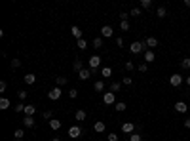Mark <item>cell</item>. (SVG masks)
<instances>
[{
  "label": "cell",
  "mask_w": 190,
  "mask_h": 141,
  "mask_svg": "<svg viewBox=\"0 0 190 141\" xmlns=\"http://www.w3.org/2000/svg\"><path fill=\"white\" fill-rule=\"evenodd\" d=\"M0 109H2V111L10 109V99H6V97H2V99H0Z\"/></svg>",
  "instance_id": "cell-21"
},
{
  "label": "cell",
  "mask_w": 190,
  "mask_h": 141,
  "mask_svg": "<svg viewBox=\"0 0 190 141\" xmlns=\"http://www.w3.org/2000/svg\"><path fill=\"white\" fill-rule=\"evenodd\" d=\"M61 94H63V92H61V88H59V86H55L53 90H50V92H48V97H50L51 101H57V99L61 97Z\"/></svg>",
  "instance_id": "cell-3"
},
{
  "label": "cell",
  "mask_w": 190,
  "mask_h": 141,
  "mask_svg": "<svg viewBox=\"0 0 190 141\" xmlns=\"http://www.w3.org/2000/svg\"><path fill=\"white\" fill-rule=\"evenodd\" d=\"M137 69H139L141 72H147V69H148V65H147V63H141V65L137 67Z\"/></svg>",
  "instance_id": "cell-42"
},
{
  "label": "cell",
  "mask_w": 190,
  "mask_h": 141,
  "mask_svg": "<svg viewBox=\"0 0 190 141\" xmlns=\"http://www.w3.org/2000/svg\"><path fill=\"white\" fill-rule=\"evenodd\" d=\"M114 107H116V111H118V112H122V111H126V107H127V105H126L124 101H118Z\"/></svg>",
  "instance_id": "cell-26"
},
{
  "label": "cell",
  "mask_w": 190,
  "mask_h": 141,
  "mask_svg": "<svg viewBox=\"0 0 190 141\" xmlns=\"http://www.w3.org/2000/svg\"><path fill=\"white\" fill-rule=\"evenodd\" d=\"M14 137H15V141H21L23 137H25V130H15Z\"/></svg>",
  "instance_id": "cell-22"
},
{
  "label": "cell",
  "mask_w": 190,
  "mask_h": 141,
  "mask_svg": "<svg viewBox=\"0 0 190 141\" xmlns=\"http://www.w3.org/2000/svg\"><path fill=\"white\" fill-rule=\"evenodd\" d=\"M127 17H129L127 11H120V19H122V21H127Z\"/></svg>",
  "instance_id": "cell-41"
},
{
  "label": "cell",
  "mask_w": 190,
  "mask_h": 141,
  "mask_svg": "<svg viewBox=\"0 0 190 141\" xmlns=\"http://www.w3.org/2000/svg\"><path fill=\"white\" fill-rule=\"evenodd\" d=\"M34 112H36V107L25 105V116H34Z\"/></svg>",
  "instance_id": "cell-19"
},
{
  "label": "cell",
  "mask_w": 190,
  "mask_h": 141,
  "mask_svg": "<svg viewBox=\"0 0 190 141\" xmlns=\"http://www.w3.org/2000/svg\"><path fill=\"white\" fill-rule=\"evenodd\" d=\"M129 141H143V135H139V134H131V135H129Z\"/></svg>",
  "instance_id": "cell-34"
},
{
  "label": "cell",
  "mask_w": 190,
  "mask_h": 141,
  "mask_svg": "<svg viewBox=\"0 0 190 141\" xmlns=\"http://www.w3.org/2000/svg\"><path fill=\"white\" fill-rule=\"evenodd\" d=\"M105 128H107V126H105V122H95V124H93V130L97 132V134H103Z\"/></svg>",
  "instance_id": "cell-18"
},
{
  "label": "cell",
  "mask_w": 190,
  "mask_h": 141,
  "mask_svg": "<svg viewBox=\"0 0 190 141\" xmlns=\"http://www.w3.org/2000/svg\"><path fill=\"white\" fill-rule=\"evenodd\" d=\"M181 67H183V69H186V71H188V69H190V57H184L183 61H181Z\"/></svg>",
  "instance_id": "cell-28"
},
{
  "label": "cell",
  "mask_w": 190,
  "mask_h": 141,
  "mask_svg": "<svg viewBox=\"0 0 190 141\" xmlns=\"http://www.w3.org/2000/svg\"><path fill=\"white\" fill-rule=\"evenodd\" d=\"M103 103H107V105L116 103V95L112 94V92H105V94H103Z\"/></svg>",
  "instance_id": "cell-6"
},
{
  "label": "cell",
  "mask_w": 190,
  "mask_h": 141,
  "mask_svg": "<svg viewBox=\"0 0 190 141\" xmlns=\"http://www.w3.org/2000/svg\"><path fill=\"white\" fill-rule=\"evenodd\" d=\"M72 36H74V38L76 40H80V38H82V31H80V27H76V25H72Z\"/></svg>",
  "instance_id": "cell-15"
},
{
  "label": "cell",
  "mask_w": 190,
  "mask_h": 141,
  "mask_svg": "<svg viewBox=\"0 0 190 141\" xmlns=\"http://www.w3.org/2000/svg\"><path fill=\"white\" fill-rule=\"evenodd\" d=\"M101 34H103L105 38H110V36L114 34V29H112L110 25H103L101 27Z\"/></svg>",
  "instance_id": "cell-8"
},
{
  "label": "cell",
  "mask_w": 190,
  "mask_h": 141,
  "mask_svg": "<svg viewBox=\"0 0 190 141\" xmlns=\"http://www.w3.org/2000/svg\"><path fill=\"white\" fill-rule=\"evenodd\" d=\"M110 92H112V94L120 92V82H112V84H110Z\"/></svg>",
  "instance_id": "cell-31"
},
{
  "label": "cell",
  "mask_w": 190,
  "mask_h": 141,
  "mask_svg": "<svg viewBox=\"0 0 190 141\" xmlns=\"http://www.w3.org/2000/svg\"><path fill=\"white\" fill-rule=\"evenodd\" d=\"M154 59H156V55H154V52H152V50L144 52V61H147V63H152Z\"/></svg>",
  "instance_id": "cell-12"
},
{
  "label": "cell",
  "mask_w": 190,
  "mask_h": 141,
  "mask_svg": "<svg viewBox=\"0 0 190 141\" xmlns=\"http://www.w3.org/2000/svg\"><path fill=\"white\" fill-rule=\"evenodd\" d=\"M74 118L78 120V122H84V120L88 118V115H86V111H82V109H80V111H76V115H74Z\"/></svg>",
  "instance_id": "cell-13"
},
{
  "label": "cell",
  "mask_w": 190,
  "mask_h": 141,
  "mask_svg": "<svg viewBox=\"0 0 190 141\" xmlns=\"http://www.w3.org/2000/svg\"><path fill=\"white\" fill-rule=\"evenodd\" d=\"M184 6H186V8H190V0H184Z\"/></svg>",
  "instance_id": "cell-49"
},
{
  "label": "cell",
  "mask_w": 190,
  "mask_h": 141,
  "mask_svg": "<svg viewBox=\"0 0 190 141\" xmlns=\"http://www.w3.org/2000/svg\"><path fill=\"white\" fill-rule=\"evenodd\" d=\"M158 46V38H154V36H148L147 40H144V48L147 50H152V48Z\"/></svg>",
  "instance_id": "cell-7"
},
{
  "label": "cell",
  "mask_w": 190,
  "mask_h": 141,
  "mask_svg": "<svg viewBox=\"0 0 190 141\" xmlns=\"http://www.w3.org/2000/svg\"><path fill=\"white\" fill-rule=\"evenodd\" d=\"M120 29H122V31H129V23L127 21H122V23H120Z\"/></svg>",
  "instance_id": "cell-39"
},
{
  "label": "cell",
  "mask_w": 190,
  "mask_h": 141,
  "mask_svg": "<svg viewBox=\"0 0 190 141\" xmlns=\"http://www.w3.org/2000/svg\"><path fill=\"white\" fill-rule=\"evenodd\" d=\"M50 128L51 130H59V128H61V122H59L57 118H51L50 120Z\"/></svg>",
  "instance_id": "cell-20"
},
{
  "label": "cell",
  "mask_w": 190,
  "mask_h": 141,
  "mask_svg": "<svg viewBox=\"0 0 190 141\" xmlns=\"http://www.w3.org/2000/svg\"><path fill=\"white\" fill-rule=\"evenodd\" d=\"M76 46H78L80 50H86V48H88V42H86V40H84V38H80L78 42H76Z\"/></svg>",
  "instance_id": "cell-29"
},
{
  "label": "cell",
  "mask_w": 190,
  "mask_h": 141,
  "mask_svg": "<svg viewBox=\"0 0 190 141\" xmlns=\"http://www.w3.org/2000/svg\"><path fill=\"white\" fill-rule=\"evenodd\" d=\"M107 141H118V135H116V134H108L107 135Z\"/></svg>",
  "instance_id": "cell-40"
},
{
  "label": "cell",
  "mask_w": 190,
  "mask_h": 141,
  "mask_svg": "<svg viewBox=\"0 0 190 141\" xmlns=\"http://www.w3.org/2000/svg\"><path fill=\"white\" fill-rule=\"evenodd\" d=\"M129 15H133V17H139V15H141V8H133V10L129 11Z\"/></svg>",
  "instance_id": "cell-35"
},
{
  "label": "cell",
  "mask_w": 190,
  "mask_h": 141,
  "mask_svg": "<svg viewBox=\"0 0 190 141\" xmlns=\"http://www.w3.org/2000/svg\"><path fill=\"white\" fill-rule=\"evenodd\" d=\"M116 46L122 48V46H124V38H120V36H118V38H116Z\"/></svg>",
  "instance_id": "cell-44"
},
{
  "label": "cell",
  "mask_w": 190,
  "mask_h": 141,
  "mask_svg": "<svg viewBox=\"0 0 190 141\" xmlns=\"http://www.w3.org/2000/svg\"><path fill=\"white\" fill-rule=\"evenodd\" d=\"M143 50H144V42H131V46H129V52H131L133 55L141 54Z\"/></svg>",
  "instance_id": "cell-2"
},
{
  "label": "cell",
  "mask_w": 190,
  "mask_h": 141,
  "mask_svg": "<svg viewBox=\"0 0 190 141\" xmlns=\"http://www.w3.org/2000/svg\"><path fill=\"white\" fill-rule=\"evenodd\" d=\"M101 74H103V78H108V76L112 74V69H110V67H105V69L101 71Z\"/></svg>",
  "instance_id": "cell-25"
},
{
  "label": "cell",
  "mask_w": 190,
  "mask_h": 141,
  "mask_svg": "<svg viewBox=\"0 0 190 141\" xmlns=\"http://www.w3.org/2000/svg\"><path fill=\"white\" fill-rule=\"evenodd\" d=\"M126 71H133V63L131 61H126Z\"/></svg>",
  "instance_id": "cell-46"
},
{
  "label": "cell",
  "mask_w": 190,
  "mask_h": 141,
  "mask_svg": "<svg viewBox=\"0 0 190 141\" xmlns=\"http://www.w3.org/2000/svg\"><path fill=\"white\" fill-rule=\"evenodd\" d=\"M42 118H46V120H51V111H44V112H42Z\"/></svg>",
  "instance_id": "cell-38"
},
{
  "label": "cell",
  "mask_w": 190,
  "mask_h": 141,
  "mask_svg": "<svg viewBox=\"0 0 190 141\" xmlns=\"http://www.w3.org/2000/svg\"><path fill=\"white\" fill-rule=\"evenodd\" d=\"M186 84H188V86H190V76H188V78H186Z\"/></svg>",
  "instance_id": "cell-50"
},
{
  "label": "cell",
  "mask_w": 190,
  "mask_h": 141,
  "mask_svg": "<svg viewBox=\"0 0 190 141\" xmlns=\"http://www.w3.org/2000/svg\"><path fill=\"white\" fill-rule=\"evenodd\" d=\"M150 6H152V0H141V8L143 10H148Z\"/></svg>",
  "instance_id": "cell-27"
},
{
  "label": "cell",
  "mask_w": 190,
  "mask_h": 141,
  "mask_svg": "<svg viewBox=\"0 0 190 141\" xmlns=\"http://www.w3.org/2000/svg\"><path fill=\"white\" fill-rule=\"evenodd\" d=\"M184 128H188V130H190V118L184 120Z\"/></svg>",
  "instance_id": "cell-48"
},
{
  "label": "cell",
  "mask_w": 190,
  "mask_h": 141,
  "mask_svg": "<svg viewBox=\"0 0 190 141\" xmlns=\"http://www.w3.org/2000/svg\"><path fill=\"white\" fill-rule=\"evenodd\" d=\"M91 74H93V72H91V69H82V71L78 72V78H80V80H88Z\"/></svg>",
  "instance_id": "cell-11"
},
{
  "label": "cell",
  "mask_w": 190,
  "mask_h": 141,
  "mask_svg": "<svg viewBox=\"0 0 190 141\" xmlns=\"http://www.w3.org/2000/svg\"><path fill=\"white\" fill-rule=\"evenodd\" d=\"M169 84H171L173 88H179L181 84H183V76L181 74H171L169 76Z\"/></svg>",
  "instance_id": "cell-5"
},
{
  "label": "cell",
  "mask_w": 190,
  "mask_h": 141,
  "mask_svg": "<svg viewBox=\"0 0 190 141\" xmlns=\"http://www.w3.org/2000/svg\"><path fill=\"white\" fill-rule=\"evenodd\" d=\"M76 95H78V90H76V88H70V90H68V97H70V99H74Z\"/></svg>",
  "instance_id": "cell-36"
},
{
  "label": "cell",
  "mask_w": 190,
  "mask_h": 141,
  "mask_svg": "<svg viewBox=\"0 0 190 141\" xmlns=\"http://www.w3.org/2000/svg\"><path fill=\"white\" fill-rule=\"evenodd\" d=\"M6 88H8V84L2 80V82H0V92H6Z\"/></svg>",
  "instance_id": "cell-47"
},
{
  "label": "cell",
  "mask_w": 190,
  "mask_h": 141,
  "mask_svg": "<svg viewBox=\"0 0 190 141\" xmlns=\"http://www.w3.org/2000/svg\"><path fill=\"white\" fill-rule=\"evenodd\" d=\"M156 15H158L160 19H164L165 15H167V10H165V8H158V10H156Z\"/></svg>",
  "instance_id": "cell-24"
},
{
  "label": "cell",
  "mask_w": 190,
  "mask_h": 141,
  "mask_svg": "<svg viewBox=\"0 0 190 141\" xmlns=\"http://www.w3.org/2000/svg\"><path fill=\"white\" fill-rule=\"evenodd\" d=\"M55 82H57L59 88L65 86V84H67V76H55Z\"/></svg>",
  "instance_id": "cell-23"
},
{
  "label": "cell",
  "mask_w": 190,
  "mask_h": 141,
  "mask_svg": "<svg viewBox=\"0 0 190 141\" xmlns=\"http://www.w3.org/2000/svg\"><path fill=\"white\" fill-rule=\"evenodd\" d=\"M72 67H74V71H76V72H80V71L84 69V67H82V61H80V59H76V61H74V65H72Z\"/></svg>",
  "instance_id": "cell-30"
},
{
  "label": "cell",
  "mask_w": 190,
  "mask_h": 141,
  "mask_svg": "<svg viewBox=\"0 0 190 141\" xmlns=\"http://www.w3.org/2000/svg\"><path fill=\"white\" fill-rule=\"evenodd\" d=\"M82 135V128L80 126H70L68 128V137L70 139H76V137H80Z\"/></svg>",
  "instance_id": "cell-4"
},
{
  "label": "cell",
  "mask_w": 190,
  "mask_h": 141,
  "mask_svg": "<svg viewBox=\"0 0 190 141\" xmlns=\"http://www.w3.org/2000/svg\"><path fill=\"white\" fill-rule=\"evenodd\" d=\"M17 97L21 99V101H25V99H27V92H23V90H21V92L17 94Z\"/></svg>",
  "instance_id": "cell-43"
},
{
  "label": "cell",
  "mask_w": 190,
  "mask_h": 141,
  "mask_svg": "<svg viewBox=\"0 0 190 141\" xmlns=\"http://www.w3.org/2000/svg\"><path fill=\"white\" fill-rule=\"evenodd\" d=\"M88 65H90L91 72H97V69H99V65H101V57L99 55H91V57L88 59Z\"/></svg>",
  "instance_id": "cell-1"
},
{
  "label": "cell",
  "mask_w": 190,
  "mask_h": 141,
  "mask_svg": "<svg viewBox=\"0 0 190 141\" xmlns=\"http://www.w3.org/2000/svg\"><path fill=\"white\" fill-rule=\"evenodd\" d=\"M23 124H25V128H32L34 126V118H32V116H25V118H23Z\"/></svg>",
  "instance_id": "cell-17"
},
{
  "label": "cell",
  "mask_w": 190,
  "mask_h": 141,
  "mask_svg": "<svg viewBox=\"0 0 190 141\" xmlns=\"http://www.w3.org/2000/svg\"><path fill=\"white\" fill-rule=\"evenodd\" d=\"M122 82H124V84H126V86H129V84H131V82H133V80H131V76H126V78H124V80H122Z\"/></svg>",
  "instance_id": "cell-45"
},
{
  "label": "cell",
  "mask_w": 190,
  "mask_h": 141,
  "mask_svg": "<svg viewBox=\"0 0 190 141\" xmlns=\"http://www.w3.org/2000/svg\"><path fill=\"white\" fill-rule=\"evenodd\" d=\"M93 90H95V92H101V94H103V92H105V82H103V80H97V82L93 84Z\"/></svg>",
  "instance_id": "cell-16"
},
{
  "label": "cell",
  "mask_w": 190,
  "mask_h": 141,
  "mask_svg": "<svg viewBox=\"0 0 190 141\" xmlns=\"http://www.w3.org/2000/svg\"><path fill=\"white\" fill-rule=\"evenodd\" d=\"M23 80H25V84H29V86H31V84H34V82H36V76L32 74V72H29V74L23 76Z\"/></svg>",
  "instance_id": "cell-14"
},
{
  "label": "cell",
  "mask_w": 190,
  "mask_h": 141,
  "mask_svg": "<svg viewBox=\"0 0 190 141\" xmlns=\"http://www.w3.org/2000/svg\"><path fill=\"white\" fill-rule=\"evenodd\" d=\"M21 67V61L19 59H11V69H19Z\"/></svg>",
  "instance_id": "cell-37"
},
{
  "label": "cell",
  "mask_w": 190,
  "mask_h": 141,
  "mask_svg": "<svg viewBox=\"0 0 190 141\" xmlns=\"http://www.w3.org/2000/svg\"><path fill=\"white\" fill-rule=\"evenodd\" d=\"M93 48H97V50H99V48H103V38H95L93 40Z\"/></svg>",
  "instance_id": "cell-32"
},
{
  "label": "cell",
  "mask_w": 190,
  "mask_h": 141,
  "mask_svg": "<svg viewBox=\"0 0 190 141\" xmlns=\"http://www.w3.org/2000/svg\"><path fill=\"white\" fill-rule=\"evenodd\" d=\"M133 130H135V124H133V122H124L122 124V132H124V134H129V135H131Z\"/></svg>",
  "instance_id": "cell-9"
},
{
  "label": "cell",
  "mask_w": 190,
  "mask_h": 141,
  "mask_svg": "<svg viewBox=\"0 0 190 141\" xmlns=\"http://www.w3.org/2000/svg\"><path fill=\"white\" fill-rule=\"evenodd\" d=\"M175 111L181 112V115H183V112H186V111H188L186 103H184V101H177V103H175Z\"/></svg>",
  "instance_id": "cell-10"
},
{
  "label": "cell",
  "mask_w": 190,
  "mask_h": 141,
  "mask_svg": "<svg viewBox=\"0 0 190 141\" xmlns=\"http://www.w3.org/2000/svg\"><path fill=\"white\" fill-rule=\"evenodd\" d=\"M14 111L15 112H25V105H23V103H17V105L14 107Z\"/></svg>",
  "instance_id": "cell-33"
},
{
  "label": "cell",
  "mask_w": 190,
  "mask_h": 141,
  "mask_svg": "<svg viewBox=\"0 0 190 141\" xmlns=\"http://www.w3.org/2000/svg\"><path fill=\"white\" fill-rule=\"evenodd\" d=\"M51 141H61V139H59V137H53V139H51Z\"/></svg>",
  "instance_id": "cell-51"
}]
</instances>
